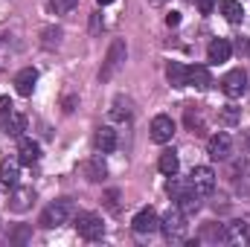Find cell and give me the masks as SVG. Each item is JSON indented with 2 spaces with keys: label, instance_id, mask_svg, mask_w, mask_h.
Here are the masks:
<instances>
[{
  "label": "cell",
  "instance_id": "obj_25",
  "mask_svg": "<svg viewBox=\"0 0 250 247\" xmlns=\"http://www.w3.org/2000/svg\"><path fill=\"white\" fill-rule=\"evenodd\" d=\"M73 6H76V0H50V9H53L56 15H67V12H73Z\"/></svg>",
  "mask_w": 250,
  "mask_h": 247
},
{
  "label": "cell",
  "instance_id": "obj_23",
  "mask_svg": "<svg viewBox=\"0 0 250 247\" xmlns=\"http://www.w3.org/2000/svg\"><path fill=\"white\" fill-rule=\"evenodd\" d=\"M221 15H224L230 23H239V21L245 18V9H242L239 0H221Z\"/></svg>",
  "mask_w": 250,
  "mask_h": 247
},
{
  "label": "cell",
  "instance_id": "obj_28",
  "mask_svg": "<svg viewBox=\"0 0 250 247\" xmlns=\"http://www.w3.org/2000/svg\"><path fill=\"white\" fill-rule=\"evenodd\" d=\"M9 114H12V99L3 96V99H0V120H6Z\"/></svg>",
  "mask_w": 250,
  "mask_h": 247
},
{
  "label": "cell",
  "instance_id": "obj_7",
  "mask_svg": "<svg viewBox=\"0 0 250 247\" xmlns=\"http://www.w3.org/2000/svg\"><path fill=\"white\" fill-rule=\"evenodd\" d=\"M131 227H134V233L148 236V233L160 230V218H157V212H154L151 206H146V209H140V212L131 218Z\"/></svg>",
  "mask_w": 250,
  "mask_h": 247
},
{
  "label": "cell",
  "instance_id": "obj_30",
  "mask_svg": "<svg viewBox=\"0 0 250 247\" xmlns=\"http://www.w3.org/2000/svg\"><path fill=\"white\" fill-rule=\"evenodd\" d=\"M181 23V12H169L166 15V26H178Z\"/></svg>",
  "mask_w": 250,
  "mask_h": 247
},
{
  "label": "cell",
  "instance_id": "obj_18",
  "mask_svg": "<svg viewBox=\"0 0 250 247\" xmlns=\"http://www.w3.org/2000/svg\"><path fill=\"white\" fill-rule=\"evenodd\" d=\"M3 131H6L9 137H21V134L26 131V117L18 114V111H12V114L3 120Z\"/></svg>",
  "mask_w": 250,
  "mask_h": 247
},
{
  "label": "cell",
  "instance_id": "obj_9",
  "mask_svg": "<svg viewBox=\"0 0 250 247\" xmlns=\"http://www.w3.org/2000/svg\"><path fill=\"white\" fill-rule=\"evenodd\" d=\"M207 154H209L212 160H227V157L233 154V140H230V134L218 131L215 137H209V143H207Z\"/></svg>",
  "mask_w": 250,
  "mask_h": 247
},
{
  "label": "cell",
  "instance_id": "obj_14",
  "mask_svg": "<svg viewBox=\"0 0 250 247\" xmlns=\"http://www.w3.org/2000/svg\"><path fill=\"white\" fill-rule=\"evenodd\" d=\"M187 84L198 87V90H207V87L212 84L209 70H207V67H201V64H192V67H187Z\"/></svg>",
  "mask_w": 250,
  "mask_h": 247
},
{
  "label": "cell",
  "instance_id": "obj_5",
  "mask_svg": "<svg viewBox=\"0 0 250 247\" xmlns=\"http://www.w3.org/2000/svg\"><path fill=\"white\" fill-rule=\"evenodd\" d=\"M189 186H192V192H198L201 198L209 195V192L215 189V172H212L209 166H195V169L189 172Z\"/></svg>",
  "mask_w": 250,
  "mask_h": 247
},
{
  "label": "cell",
  "instance_id": "obj_27",
  "mask_svg": "<svg viewBox=\"0 0 250 247\" xmlns=\"http://www.w3.org/2000/svg\"><path fill=\"white\" fill-rule=\"evenodd\" d=\"M215 3H218V0H195V6H198L201 15H209V12L215 9Z\"/></svg>",
  "mask_w": 250,
  "mask_h": 247
},
{
  "label": "cell",
  "instance_id": "obj_31",
  "mask_svg": "<svg viewBox=\"0 0 250 247\" xmlns=\"http://www.w3.org/2000/svg\"><path fill=\"white\" fill-rule=\"evenodd\" d=\"M96 3H99V6H111L114 0H96Z\"/></svg>",
  "mask_w": 250,
  "mask_h": 247
},
{
  "label": "cell",
  "instance_id": "obj_24",
  "mask_svg": "<svg viewBox=\"0 0 250 247\" xmlns=\"http://www.w3.org/2000/svg\"><path fill=\"white\" fill-rule=\"evenodd\" d=\"M189 189H192V186H189V181L184 184V181H178L175 175H172V181H169V186H166V192L172 195V201H178V198H184V195H187Z\"/></svg>",
  "mask_w": 250,
  "mask_h": 247
},
{
  "label": "cell",
  "instance_id": "obj_12",
  "mask_svg": "<svg viewBox=\"0 0 250 247\" xmlns=\"http://www.w3.org/2000/svg\"><path fill=\"white\" fill-rule=\"evenodd\" d=\"M18 169H21V160H3L0 163V189L3 192L18 186Z\"/></svg>",
  "mask_w": 250,
  "mask_h": 247
},
{
  "label": "cell",
  "instance_id": "obj_2",
  "mask_svg": "<svg viewBox=\"0 0 250 247\" xmlns=\"http://www.w3.org/2000/svg\"><path fill=\"white\" fill-rule=\"evenodd\" d=\"M73 215V204L67 201V198H59V201H53L44 212H41V227H62L67 224V218Z\"/></svg>",
  "mask_w": 250,
  "mask_h": 247
},
{
  "label": "cell",
  "instance_id": "obj_22",
  "mask_svg": "<svg viewBox=\"0 0 250 247\" xmlns=\"http://www.w3.org/2000/svg\"><path fill=\"white\" fill-rule=\"evenodd\" d=\"M178 209H181L184 215H195V212L201 209V195L189 189V192L184 195V198H178Z\"/></svg>",
  "mask_w": 250,
  "mask_h": 247
},
{
  "label": "cell",
  "instance_id": "obj_21",
  "mask_svg": "<svg viewBox=\"0 0 250 247\" xmlns=\"http://www.w3.org/2000/svg\"><path fill=\"white\" fill-rule=\"evenodd\" d=\"M32 201H35V192H32V189H18V186H15V195H12V209H15V212L29 209Z\"/></svg>",
  "mask_w": 250,
  "mask_h": 247
},
{
  "label": "cell",
  "instance_id": "obj_10",
  "mask_svg": "<svg viewBox=\"0 0 250 247\" xmlns=\"http://www.w3.org/2000/svg\"><path fill=\"white\" fill-rule=\"evenodd\" d=\"M221 242L227 245H250V224L248 221H233L221 230Z\"/></svg>",
  "mask_w": 250,
  "mask_h": 247
},
{
  "label": "cell",
  "instance_id": "obj_17",
  "mask_svg": "<svg viewBox=\"0 0 250 247\" xmlns=\"http://www.w3.org/2000/svg\"><path fill=\"white\" fill-rule=\"evenodd\" d=\"M84 175H87V181H93V184L105 181V175H108V166H105V160H102V151L84 163Z\"/></svg>",
  "mask_w": 250,
  "mask_h": 247
},
{
  "label": "cell",
  "instance_id": "obj_11",
  "mask_svg": "<svg viewBox=\"0 0 250 247\" xmlns=\"http://www.w3.org/2000/svg\"><path fill=\"white\" fill-rule=\"evenodd\" d=\"M35 82H38V70H35V67H23V70L15 76V90H18L21 96H32Z\"/></svg>",
  "mask_w": 250,
  "mask_h": 247
},
{
  "label": "cell",
  "instance_id": "obj_8",
  "mask_svg": "<svg viewBox=\"0 0 250 247\" xmlns=\"http://www.w3.org/2000/svg\"><path fill=\"white\" fill-rule=\"evenodd\" d=\"M148 131H151V140L163 145V143H169V140L175 137V120H172L169 114H157V117L151 120V128H148Z\"/></svg>",
  "mask_w": 250,
  "mask_h": 247
},
{
  "label": "cell",
  "instance_id": "obj_16",
  "mask_svg": "<svg viewBox=\"0 0 250 247\" xmlns=\"http://www.w3.org/2000/svg\"><path fill=\"white\" fill-rule=\"evenodd\" d=\"M96 148H99L102 154H111V151L117 148V131H114L111 125H102V128L96 131Z\"/></svg>",
  "mask_w": 250,
  "mask_h": 247
},
{
  "label": "cell",
  "instance_id": "obj_1",
  "mask_svg": "<svg viewBox=\"0 0 250 247\" xmlns=\"http://www.w3.org/2000/svg\"><path fill=\"white\" fill-rule=\"evenodd\" d=\"M160 230H163L166 242H184V236H187V215H184L178 206L169 209V212L160 218Z\"/></svg>",
  "mask_w": 250,
  "mask_h": 247
},
{
  "label": "cell",
  "instance_id": "obj_29",
  "mask_svg": "<svg viewBox=\"0 0 250 247\" xmlns=\"http://www.w3.org/2000/svg\"><path fill=\"white\" fill-rule=\"evenodd\" d=\"M221 120H224V123H227V125L239 123V111H236V108H227V111L221 114Z\"/></svg>",
  "mask_w": 250,
  "mask_h": 247
},
{
  "label": "cell",
  "instance_id": "obj_4",
  "mask_svg": "<svg viewBox=\"0 0 250 247\" xmlns=\"http://www.w3.org/2000/svg\"><path fill=\"white\" fill-rule=\"evenodd\" d=\"M76 230H79V236L87 239V242H96V239H102V233H105L102 218L93 215V212H82V215H76Z\"/></svg>",
  "mask_w": 250,
  "mask_h": 247
},
{
  "label": "cell",
  "instance_id": "obj_3",
  "mask_svg": "<svg viewBox=\"0 0 250 247\" xmlns=\"http://www.w3.org/2000/svg\"><path fill=\"white\" fill-rule=\"evenodd\" d=\"M125 53H128V50H125V41H120V38H117V41L111 44L108 56H105V64H102V70H99V79H102V82L114 79V73H117V70L123 67V62H125Z\"/></svg>",
  "mask_w": 250,
  "mask_h": 247
},
{
  "label": "cell",
  "instance_id": "obj_32",
  "mask_svg": "<svg viewBox=\"0 0 250 247\" xmlns=\"http://www.w3.org/2000/svg\"><path fill=\"white\" fill-rule=\"evenodd\" d=\"M151 3H154V6H160V3H163V0H151Z\"/></svg>",
  "mask_w": 250,
  "mask_h": 247
},
{
  "label": "cell",
  "instance_id": "obj_20",
  "mask_svg": "<svg viewBox=\"0 0 250 247\" xmlns=\"http://www.w3.org/2000/svg\"><path fill=\"white\" fill-rule=\"evenodd\" d=\"M157 169H160L166 178L178 175V169H181V160H178V154H175V151H163V154H160V160H157Z\"/></svg>",
  "mask_w": 250,
  "mask_h": 247
},
{
  "label": "cell",
  "instance_id": "obj_6",
  "mask_svg": "<svg viewBox=\"0 0 250 247\" xmlns=\"http://www.w3.org/2000/svg\"><path fill=\"white\" fill-rule=\"evenodd\" d=\"M221 90H224V96H230V99H239V96L248 90V73H245L242 67L230 70V73L221 79Z\"/></svg>",
  "mask_w": 250,
  "mask_h": 247
},
{
  "label": "cell",
  "instance_id": "obj_15",
  "mask_svg": "<svg viewBox=\"0 0 250 247\" xmlns=\"http://www.w3.org/2000/svg\"><path fill=\"white\" fill-rule=\"evenodd\" d=\"M38 157H41V145H38L35 140H21V145H18V160H21L23 166H32V163H38Z\"/></svg>",
  "mask_w": 250,
  "mask_h": 247
},
{
  "label": "cell",
  "instance_id": "obj_26",
  "mask_svg": "<svg viewBox=\"0 0 250 247\" xmlns=\"http://www.w3.org/2000/svg\"><path fill=\"white\" fill-rule=\"evenodd\" d=\"M187 125L195 131V134H201V128H204V125H201V117H198L192 108H187Z\"/></svg>",
  "mask_w": 250,
  "mask_h": 247
},
{
  "label": "cell",
  "instance_id": "obj_19",
  "mask_svg": "<svg viewBox=\"0 0 250 247\" xmlns=\"http://www.w3.org/2000/svg\"><path fill=\"white\" fill-rule=\"evenodd\" d=\"M166 79H169L172 87H187V64L172 62L166 67Z\"/></svg>",
  "mask_w": 250,
  "mask_h": 247
},
{
  "label": "cell",
  "instance_id": "obj_13",
  "mask_svg": "<svg viewBox=\"0 0 250 247\" xmlns=\"http://www.w3.org/2000/svg\"><path fill=\"white\" fill-rule=\"evenodd\" d=\"M230 56H233V47H230V41H227V38H215V41L209 44V50H207V59H209L212 64L230 62Z\"/></svg>",
  "mask_w": 250,
  "mask_h": 247
}]
</instances>
